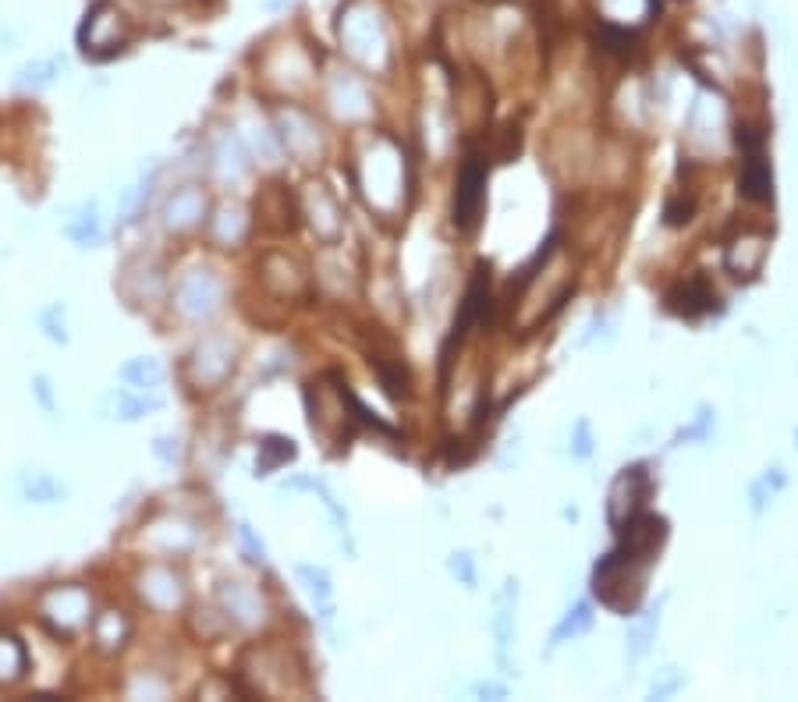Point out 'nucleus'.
I'll use <instances>...</instances> for the list:
<instances>
[{
    "instance_id": "nucleus-22",
    "label": "nucleus",
    "mask_w": 798,
    "mask_h": 702,
    "mask_svg": "<svg viewBox=\"0 0 798 702\" xmlns=\"http://www.w3.org/2000/svg\"><path fill=\"white\" fill-rule=\"evenodd\" d=\"M25 674V649L11 635H0V685L18 681Z\"/></svg>"
},
{
    "instance_id": "nucleus-31",
    "label": "nucleus",
    "mask_w": 798,
    "mask_h": 702,
    "mask_svg": "<svg viewBox=\"0 0 798 702\" xmlns=\"http://www.w3.org/2000/svg\"><path fill=\"white\" fill-rule=\"evenodd\" d=\"M32 387H36V398L43 401V408H47V412H54V390H50V380L47 376H36V380H32Z\"/></svg>"
},
{
    "instance_id": "nucleus-20",
    "label": "nucleus",
    "mask_w": 798,
    "mask_h": 702,
    "mask_svg": "<svg viewBox=\"0 0 798 702\" xmlns=\"http://www.w3.org/2000/svg\"><path fill=\"white\" fill-rule=\"evenodd\" d=\"M22 490L36 504H57V500L68 497V486L57 476H50V472H29V476H22Z\"/></svg>"
},
{
    "instance_id": "nucleus-23",
    "label": "nucleus",
    "mask_w": 798,
    "mask_h": 702,
    "mask_svg": "<svg viewBox=\"0 0 798 702\" xmlns=\"http://www.w3.org/2000/svg\"><path fill=\"white\" fill-rule=\"evenodd\" d=\"M245 231H249V220H245V213L238 210V206H227V210H220L217 217V238L227 245H235L245 238Z\"/></svg>"
},
{
    "instance_id": "nucleus-1",
    "label": "nucleus",
    "mask_w": 798,
    "mask_h": 702,
    "mask_svg": "<svg viewBox=\"0 0 798 702\" xmlns=\"http://www.w3.org/2000/svg\"><path fill=\"white\" fill-rule=\"evenodd\" d=\"M341 47L362 64H384L387 57V22L373 0H348L337 18Z\"/></svg>"
},
{
    "instance_id": "nucleus-4",
    "label": "nucleus",
    "mask_w": 798,
    "mask_h": 702,
    "mask_svg": "<svg viewBox=\"0 0 798 702\" xmlns=\"http://www.w3.org/2000/svg\"><path fill=\"white\" fill-rule=\"evenodd\" d=\"M486 167L479 156H469L458 174V195H454V224L462 231H472L479 224V213L486 203Z\"/></svg>"
},
{
    "instance_id": "nucleus-17",
    "label": "nucleus",
    "mask_w": 798,
    "mask_h": 702,
    "mask_svg": "<svg viewBox=\"0 0 798 702\" xmlns=\"http://www.w3.org/2000/svg\"><path fill=\"white\" fill-rule=\"evenodd\" d=\"M93 639L100 649H107V653H114V649L125 646L128 639V621L121 610H103L100 617L93 621Z\"/></svg>"
},
{
    "instance_id": "nucleus-27",
    "label": "nucleus",
    "mask_w": 798,
    "mask_h": 702,
    "mask_svg": "<svg viewBox=\"0 0 798 702\" xmlns=\"http://www.w3.org/2000/svg\"><path fill=\"white\" fill-rule=\"evenodd\" d=\"M238 539H242V546H245V554H249V561H259L263 564L266 561V546H263V539H256L252 536V529L249 525H238Z\"/></svg>"
},
{
    "instance_id": "nucleus-16",
    "label": "nucleus",
    "mask_w": 798,
    "mask_h": 702,
    "mask_svg": "<svg viewBox=\"0 0 798 702\" xmlns=\"http://www.w3.org/2000/svg\"><path fill=\"white\" fill-rule=\"evenodd\" d=\"M61 71H64V61H61V57H43V61H29V64H25V68H18L15 86H18V89H25V93H40V89L54 86Z\"/></svg>"
},
{
    "instance_id": "nucleus-15",
    "label": "nucleus",
    "mask_w": 798,
    "mask_h": 702,
    "mask_svg": "<svg viewBox=\"0 0 798 702\" xmlns=\"http://www.w3.org/2000/svg\"><path fill=\"white\" fill-rule=\"evenodd\" d=\"M142 596H146V600L153 603V607H160V610L178 607V603H181V585L167 568H153L146 578H142Z\"/></svg>"
},
{
    "instance_id": "nucleus-5",
    "label": "nucleus",
    "mask_w": 798,
    "mask_h": 702,
    "mask_svg": "<svg viewBox=\"0 0 798 702\" xmlns=\"http://www.w3.org/2000/svg\"><path fill=\"white\" fill-rule=\"evenodd\" d=\"M43 617L57 624V632H75L89 621V596L79 585H57L43 596Z\"/></svg>"
},
{
    "instance_id": "nucleus-19",
    "label": "nucleus",
    "mask_w": 798,
    "mask_h": 702,
    "mask_svg": "<svg viewBox=\"0 0 798 702\" xmlns=\"http://www.w3.org/2000/svg\"><path fill=\"white\" fill-rule=\"evenodd\" d=\"M589 628H593V603H575L568 614H564V621L557 624L554 628V635H550V646H561V642H568V639H579V635H586Z\"/></svg>"
},
{
    "instance_id": "nucleus-25",
    "label": "nucleus",
    "mask_w": 798,
    "mask_h": 702,
    "mask_svg": "<svg viewBox=\"0 0 798 702\" xmlns=\"http://www.w3.org/2000/svg\"><path fill=\"white\" fill-rule=\"evenodd\" d=\"M713 302V291L706 288L703 281H689L685 284V305H681V312H689V316H696V312H706Z\"/></svg>"
},
{
    "instance_id": "nucleus-6",
    "label": "nucleus",
    "mask_w": 798,
    "mask_h": 702,
    "mask_svg": "<svg viewBox=\"0 0 798 702\" xmlns=\"http://www.w3.org/2000/svg\"><path fill=\"white\" fill-rule=\"evenodd\" d=\"M646 490H650V479H646V472H642L639 465L625 468V472L614 479V490H611V525L614 529H621L628 518L639 515Z\"/></svg>"
},
{
    "instance_id": "nucleus-33",
    "label": "nucleus",
    "mask_w": 798,
    "mask_h": 702,
    "mask_svg": "<svg viewBox=\"0 0 798 702\" xmlns=\"http://www.w3.org/2000/svg\"><path fill=\"white\" fill-rule=\"evenodd\" d=\"M291 0H259V8L270 11V15H277V11H288Z\"/></svg>"
},
{
    "instance_id": "nucleus-2",
    "label": "nucleus",
    "mask_w": 798,
    "mask_h": 702,
    "mask_svg": "<svg viewBox=\"0 0 798 702\" xmlns=\"http://www.w3.org/2000/svg\"><path fill=\"white\" fill-rule=\"evenodd\" d=\"M128 39H132V25H128V18L118 11V4L96 0L93 8L86 11V22H82V29H79V43L86 57H93V61L114 57L128 47Z\"/></svg>"
},
{
    "instance_id": "nucleus-12",
    "label": "nucleus",
    "mask_w": 798,
    "mask_h": 702,
    "mask_svg": "<svg viewBox=\"0 0 798 702\" xmlns=\"http://www.w3.org/2000/svg\"><path fill=\"white\" fill-rule=\"evenodd\" d=\"M160 405H164V398H160V394H146L142 387H125L110 394V408H114V415H118L121 422L142 419V415L157 412Z\"/></svg>"
},
{
    "instance_id": "nucleus-3",
    "label": "nucleus",
    "mask_w": 798,
    "mask_h": 702,
    "mask_svg": "<svg viewBox=\"0 0 798 702\" xmlns=\"http://www.w3.org/2000/svg\"><path fill=\"white\" fill-rule=\"evenodd\" d=\"M220 295H224V288L213 277V270H188L174 288V305L188 320H203V316L220 309Z\"/></svg>"
},
{
    "instance_id": "nucleus-13",
    "label": "nucleus",
    "mask_w": 798,
    "mask_h": 702,
    "mask_svg": "<svg viewBox=\"0 0 798 702\" xmlns=\"http://www.w3.org/2000/svg\"><path fill=\"white\" fill-rule=\"evenodd\" d=\"M330 103H334V110L341 117H359L366 114V89H362V82L355 75H341L334 78V86H330Z\"/></svg>"
},
{
    "instance_id": "nucleus-10",
    "label": "nucleus",
    "mask_w": 798,
    "mask_h": 702,
    "mask_svg": "<svg viewBox=\"0 0 798 702\" xmlns=\"http://www.w3.org/2000/svg\"><path fill=\"white\" fill-rule=\"evenodd\" d=\"M295 575L306 585V593H309V600H313L320 621L323 624L334 621V582H330V571L320 568V564H298Z\"/></svg>"
},
{
    "instance_id": "nucleus-21",
    "label": "nucleus",
    "mask_w": 798,
    "mask_h": 702,
    "mask_svg": "<svg viewBox=\"0 0 798 702\" xmlns=\"http://www.w3.org/2000/svg\"><path fill=\"white\" fill-rule=\"evenodd\" d=\"M121 383H128V387H142V390H157L160 380H164V366H160L157 359H132L125 362V366L118 369Z\"/></svg>"
},
{
    "instance_id": "nucleus-9",
    "label": "nucleus",
    "mask_w": 798,
    "mask_h": 702,
    "mask_svg": "<svg viewBox=\"0 0 798 702\" xmlns=\"http://www.w3.org/2000/svg\"><path fill=\"white\" fill-rule=\"evenodd\" d=\"M203 213H206L203 192L192 185H185L164 203V224L171 227V231H188V227L203 224Z\"/></svg>"
},
{
    "instance_id": "nucleus-18",
    "label": "nucleus",
    "mask_w": 798,
    "mask_h": 702,
    "mask_svg": "<svg viewBox=\"0 0 798 702\" xmlns=\"http://www.w3.org/2000/svg\"><path fill=\"white\" fill-rule=\"evenodd\" d=\"M295 454L298 451L288 437H263L259 454H256V476H270V472H277L281 465H288Z\"/></svg>"
},
{
    "instance_id": "nucleus-28",
    "label": "nucleus",
    "mask_w": 798,
    "mask_h": 702,
    "mask_svg": "<svg viewBox=\"0 0 798 702\" xmlns=\"http://www.w3.org/2000/svg\"><path fill=\"white\" fill-rule=\"evenodd\" d=\"M650 635H653V617H646V621H642L639 628L632 632V660L646 653V646H650Z\"/></svg>"
},
{
    "instance_id": "nucleus-30",
    "label": "nucleus",
    "mask_w": 798,
    "mask_h": 702,
    "mask_svg": "<svg viewBox=\"0 0 798 702\" xmlns=\"http://www.w3.org/2000/svg\"><path fill=\"white\" fill-rule=\"evenodd\" d=\"M572 454H575V458H589V454H593V440H589V422L586 419H582L579 426H575Z\"/></svg>"
},
{
    "instance_id": "nucleus-32",
    "label": "nucleus",
    "mask_w": 798,
    "mask_h": 702,
    "mask_svg": "<svg viewBox=\"0 0 798 702\" xmlns=\"http://www.w3.org/2000/svg\"><path fill=\"white\" fill-rule=\"evenodd\" d=\"M472 692L483 695V699H504V695H508V688H504V685H493V681H483V685H476Z\"/></svg>"
},
{
    "instance_id": "nucleus-8",
    "label": "nucleus",
    "mask_w": 798,
    "mask_h": 702,
    "mask_svg": "<svg viewBox=\"0 0 798 702\" xmlns=\"http://www.w3.org/2000/svg\"><path fill=\"white\" fill-rule=\"evenodd\" d=\"M281 142L302 164H313V156L320 153V135L313 132L309 117L298 114V110H284L281 114Z\"/></svg>"
},
{
    "instance_id": "nucleus-7",
    "label": "nucleus",
    "mask_w": 798,
    "mask_h": 702,
    "mask_svg": "<svg viewBox=\"0 0 798 702\" xmlns=\"http://www.w3.org/2000/svg\"><path fill=\"white\" fill-rule=\"evenodd\" d=\"M231 369H235V344L220 334L206 337L196 351V380L203 387H217Z\"/></svg>"
},
{
    "instance_id": "nucleus-14",
    "label": "nucleus",
    "mask_w": 798,
    "mask_h": 702,
    "mask_svg": "<svg viewBox=\"0 0 798 702\" xmlns=\"http://www.w3.org/2000/svg\"><path fill=\"white\" fill-rule=\"evenodd\" d=\"M64 238H71L75 245H96L103 238V224H100V210L96 203H82L79 210L64 220Z\"/></svg>"
},
{
    "instance_id": "nucleus-24",
    "label": "nucleus",
    "mask_w": 798,
    "mask_h": 702,
    "mask_svg": "<svg viewBox=\"0 0 798 702\" xmlns=\"http://www.w3.org/2000/svg\"><path fill=\"white\" fill-rule=\"evenodd\" d=\"M40 327H43V334H47L50 341L68 344V323H64V305L61 302L47 305V309L40 312Z\"/></svg>"
},
{
    "instance_id": "nucleus-11",
    "label": "nucleus",
    "mask_w": 798,
    "mask_h": 702,
    "mask_svg": "<svg viewBox=\"0 0 798 702\" xmlns=\"http://www.w3.org/2000/svg\"><path fill=\"white\" fill-rule=\"evenodd\" d=\"M220 600H224L227 617H235V621H242V624H259V621H263V600L252 593L249 585L227 582L224 589H220Z\"/></svg>"
},
{
    "instance_id": "nucleus-29",
    "label": "nucleus",
    "mask_w": 798,
    "mask_h": 702,
    "mask_svg": "<svg viewBox=\"0 0 798 702\" xmlns=\"http://www.w3.org/2000/svg\"><path fill=\"white\" fill-rule=\"evenodd\" d=\"M181 440L178 437H160L157 444H153V454H157L160 461H167V465H171V461H178L181 458Z\"/></svg>"
},
{
    "instance_id": "nucleus-26",
    "label": "nucleus",
    "mask_w": 798,
    "mask_h": 702,
    "mask_svg": "<svg viewBox=\"0 0 798 702\" xmlns=\"http://www.w3.org/2000/svg\"><path fill=\"white\" fill-rule=\"evenodd\" d=\"M447 568H451V575L454 578H462L465 585H476V564H472V554H451V561H447Z\"/></svg>"
}]
</instances>
